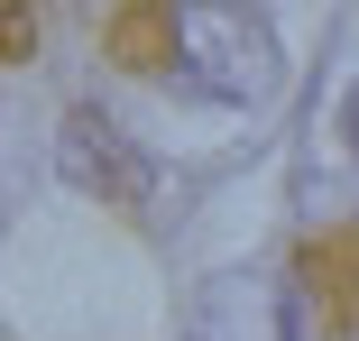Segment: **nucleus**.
Segmentation results:
<instances>
[{
	"label": "nucleus",
	"mask_w": 359,
	"mask_h": 341,
	"mask_svg": "<svg viewBox=\"0 0 359 341\" xmlns=\"http://www.w3.org/2000/svg\"><path fill=\"white\" fill-rule=\"evenodd\" d=\"M129 28L166 37L157 65H166L175 83L212 93V102H258L276 83V37L249 10H157V19H129Z\"/></svg>",
	"instance_id": "1"
},
{
	"label": "nucleus",
	"mask_w": 359,
	"mask_h": 341,
	"mask_svg": "<svg viewBox=\"0 0 359 341\" xmlns=\"http://www.w3.org/2000/svg\"><path fill=\"white\" fill-rule=\"evenodd\" d=\"M28 46H37V28H28L19 10H0V65H10V55H28Z\"/></svg>",
	"instance_id": "2"
}]
</instances>
